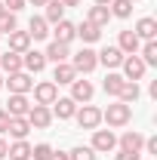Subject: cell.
<instances>
[{
    "label": "cell",
    "mask_w": 157,
    "mask_h": 160,
    "mask_svg": "<svg viewBox=\"0 0 157 160\" xmlns=\"http://www.w3.org/2000/svg\"><path fill=\"white\" fill-rule=\"evenodd\" d=\"M136 37L139 40H157V19L145 16V19L136 22Z\"/></svg>",
    "instance_id": "obj_20"
},
{
    "label": "cell",
    "mask_w": 157,
    "mask_h": 160,
    "mask_svg": "<svg viewBox=\"0 0 157 160\" xmlns=\"http://www.w3.org/2000/svg\"><path fill=\"white\" fill-rule=\"evenodd\" d=\"M49 160H68V154H65V151H53V154H49Z\"/></svg>",
    "instance_id": "obj_39"
},
{
    "label": "cell",
    "mask_w": 157,
    "mask_h": 160,
    "mask_svg": "<svg viewBox=\"0 0 157 160\" xmlns=\"http://www.w3.org/2000/svg\"><path fill=\"white\" fill-rule=\"evenodd\" d=\"M108 19H111V9L108 6H89V12H86V22L96 25V28H105Z\"/></svg>",
    "instance_id": "obj_24"
},
{
    "label": "cell",
    "mask_w": 157,
    "mask_h": 160,
    "mask_svg": "<svg viewBox=\"0 0 157 160\" xmlns=\"http://www.w3.org/2000/svg\"><path fill=\"white\" fill-rule=\"evenodd\" d=\"M77 77H80V74L71 68V62H59L56 71H53V83H56V86H71Z\"/></svg>",
    "instance_id": "obj_11"
},
{
    "label": "cell",
    "mask_w": 157,
    "mask_h": 160,
    "mask_svg": "<svg viewBox=\"0 0 157 160\" xmlns=\"http://www.w3.org/2000/svg\"><path fill=\"white\" fill-rule=\"evenodd\" d=\"M6 157H9V160H31V145H28L25 139H16L13 145H9Z\"/></svg>",
    "instance_id": "obj_25"
},
{
    "label": "cell",
    "mask_w": 157,
    "mask_h": 160,
    "mask_svg": "<svg viewBox=\"0 0 157 160\" xmlns=\"http://www.w3.org/2000/svg\"><path fill=\"white\" fill-rule=\"evenodd\" d=\"M120 71H123V80H133V83H139V80L145 77L148 65L139 59V56H123V62H120Z\"/></svg>",
    "instance_id": "obj_3"
},
{
    "label": "cell",
    "mask_w": 157,
    "mask_h": 160,
    "mask_svg": "<svg viewBox=\"0 0 157 160\" xmlns=\"http://www.w3.org/2000/svg\"><path fill=\"white\" fill-rule=\"evenodd\" d=\"M114 160H139V154H136V151H117Z\"/></svg>",
    "instance_id": "obj_38"
},
{
    "label": "cell",
    "mask_w": 157,
    "mask_h": 160,
    "mask_svg": "<svg viewBox=\"0 0 157 160\" xmlns=\"http://www.w3.org/2000/svg\"><path fill=\"white\" fill-rule=\"evenodd\" d=\"M46 25H56V22H62L65 19V6H62L59 0H46Z\"/></svg>",
    "instance_id": "obj_28"
},
{
    "label": "cell",
    "mask_w": 157,
    "mask_h": 160,
    "mask_svg": "<svg viewBox=\"0 0 157 160\" xmlns=\"http://www.w3.org/2000/svg\"><path fill=\"white\" fill-rule=\"evenodd\" d=\"M43 56H46V62H56V65H59V62H68V59H71V49H68V43L53 40V43L46 46V52H43Z\"/></svg>",
    "instance_id": "obj_19"
},
{
    "label": "cell",
    "mask_w": 157,
    "mask_h": 160,
    "mask_svg": "<svg viewBox=\"0 0 157 160\" xmlns=\"http://www.w3.org/2000/svg\"><path fill=\"white\" fill-rule=\"evenodd\" d=\"M25 3H34V6H46V0H25Z\"/></svg>",
    "instance_id": "obj_42"
},
{
    "label": "cell",
    "mask_w": 157,
    "mask_h": 160,
    "mask_svg": "<svg viewBox=\"0 0 157 160\" xmlns=\"http://www.w3.org/2000/svg\"><path fill=\"white\" fill-rule=\"evenodd\" d=\"M117 145H120V151H136V154H142L145 136H142V132H136V129H126V132L117 139Z\"/></svg>",
    "instance_id": "obj_14"
},
{
    "label": "cell",
    "mask_w": 157,
    "mask_h": 160,
    "mask_svg": "<svg viewBox=\"0 0 157 160\" xmlns=\"http://www.w3.org/2000/svg\"><path fill=\"white\" fill-rule=\"evenodd\" d=\"M6 132H9L13 139H25V136L31 132V123H28L25 117H13V120H9V129H6Z\"/></svg>",
    "instance_id": "obj_27"
},
{
    "label": "cell",
    "mask_w": 157,
    "mask_h": 160,
    "mask_svg": "<svg viewBox=\"0 0 157 160\" xmlns=\"http://www.w3.org/2000/svg\"><path fill=\"white\" fill-rule=\"evenodd\" d=\"M19 28V19H16V12H6L3 19H0V34H9V31H16Z\"/></svg>",
    "instance_id": "obj_33"
},
{
    "label": "cell",
    "mask_w": 157,
    "mask_h": 160,
    "mask_svg": "<svg viewBox=\"0 0 157 160\" xmlns=\"http://www.w3.org/2000/svg\"><path fill=\"white\" fill-rule=\"evenodd\" d=\"M139 49H142L139 59L145 65H157V40H145V46H139Z\"/></svg>",
    "instance_id": "obj_31"
},
{
    "label": "cell",
    "mask_w": 157,
    "mask_h": 160,
    "mask_svg": "<svg viewBox=\"0 0 157 160\" xmlns=\"http://www.w3.org/2000/svg\"><path fill=\"white\" fill-rule=\"evenodd\" d=\"M46 68V56L37 52V49H28V52H22V71H28V74H40Z\"/></svg>",
    "instance_id": "obj_9"
},
{
    "label": "cell",
    "mask_w": 157,
    "mask_h": 160,
    "mask_svg": "<svg viewBox=\"0 0 157 160\" xmlns=\"http://www.w3.org/2000/svg\"><path fill=\"white\" fill-rule=\"evenodd\" d=\"M0 89H3V74H0Z\"/></svg>",
    "instance_id": "obj_45"
},
{
    "label": "cell",
    "mask_w": 157,
    "mask_h": 160,
    "mask_svg": "<svg viewBox=\"0 0 157 160\" xmlns=\"http://www.w3.org/2000/svg\"><path fill=\"white\" fill-rule=\"evenodd\" d=\"M0 37H3V34H0Z\"/></svg>",
    "instance_id": "obj_47"
},
{
    "label": "cell",
    "mask_w": 157,
    "mask_h": 160,
    "mask_svg": "<svg viewBox=\"0 0 157 160\" xmlns=\"http://www.w3.org/2000/svg\"><path fill=\"white\" fill-rule=\"evenodd\" d=\"M0 71H3V74H16V71H22V56L13 52V49H6V52L0 56Z\"/></svg>",
    "instance_id": "obj_22"
},
{
    "label": "cell",
    "mask_w": 157,
    "mask_h": 160,
    "mask_svg": "<svg viewBox=\"0 0 157 160\" xmlns=\"http://www.w3.org/2000/svg\"><path fill=\"white\" fill-rule=\"evenodd\" d=\"M9 114H6V108H0V132H6V129H9Z\"/></svg>",
    "instance_id": "obj_36"
},
{
    "label": "cell",
    "mask_w": 157,
    "mask_h": 160,
    "mask_svg": "<svg viewBox=\"0 0 157 160\" xmlns=\"http://www.w3.org/2000/svg\"><path fill=\"white\" fill-rule=\"evenodd\" d=\"M25 120L31 123V129H46L53 123V111H49V105H31V111L25 114Z\"/></svg>",
    "instance_id": "obj_5"
},
{
    "label": "cell",
    "mask_w": 157,
    "mask_h": 160,
    "mask_svg": "<svg viewBox=\"0 0 157 160\" xmlns=\"http://www.w3.org/2000/svg\"><path fill=\"white\" fill-rule=\"evenodd\" d=\"M3 83L9 86V92H19V96H28V92H31V86H34V80H31L28 71H16V74H9Z\"/></svg>",
    "instance_id": "obj_8"
},
{
    "label": "cell",
    "mask_w": 157,
    "mask_h": 160,
    "mask_svg": "<svg viewBox=\"0 0 157 160\" xmlns=\"http://www.w3.org/2000/svg\"><path fill=\"white\" fill-rule=\"evenodd\" d=\"M28 34H31V40H46V37H49V25H46V19H43V16H31V22H28Z\"/></svg>",
    "instance_id": "obj_21"
},
{
    "label": "cell",
    "mask_w": 157,
    "mask_h": 160,
    "mask_svg": "<svg viewBox=\"0 0 157 160\" xmlns=\"http://www.w3.org/2000/svg\"><path fill=\"white\" fill-rule=\"evenodd\" d=\"M77 126L80 129H99V123H102V111H99L96 105H83V108H77Z\"/></svg>",
    "instance_id": "obj_6"
},
{
    "label": "cell",
    "mask_w": 157,
    "mask_h": 160,
    "mask_svg": "<svg viewBox=\"0 0 157 160\" xmlns=\"http://www.w3.org/2000/svg\"><path fill=\"white\" fill-rule=\"evenodd\" d=\"M53 28H56L53 34H56V40H59V43H68V46H71V40L77 37V25H74V22H68V19L56 22Z\"/></svg>",
    "instance_id": "obj_16"
},
{
    "label": "cell",
    "mask_w": 157,
    "mask_h": 160,
    "mask_svg": "<svg viewBox=\"0 0 157 160\" xmlns=\"http://www.w3.org/2000/svg\"><path fill=\"white\" fill-rule=\"evenodd\" d=\"M139 46H142V40L136 37V31H120V37H117V49L123 52V56H136Z\"/></svg>",
    "instance_id": "obj_15"
},
{
    "label": "cell",
    "mask_w": 157,
    "mask_h": 160,
    "mask_svg": "<svg viewBox=\"0 0 157 160\" xmlns=\"http://www.w3.org/2000/svg\"><path fill=\"white\" fill-rule=\"evenodd\" d=\"M3 16H6V6H3V0H0V19H3Z\"/></svg>",
    "instance_id": "obj_44"
},
{
    "label": "cell",
    "mask_w": 157,
    "mask_h": 160,
    "mask_svg": "<svg viewBox=\"0 0 157 160\" xmlns=\"http://www.w3.org/2000/svg\"><path fill=\"white\" fill-rule=\"evenodd\" d=\"M77 37L83 40V43H96V40L102 37V28H96V25H89V22L83 19V25H77Z\"/></svg>",
    "instance_id": "obj_26"
},
{
    "label": "cell",
    "mask_w": 157,
    "mask_h": 160,
    "mask_svg": "<svg viewBox=\"0 0 157 160\" xmlns=\"http://www.w3.org/2000/svg\"><path fill=\"white\" fill-rule=\"evenodd\" d=\"M68 160H96V151H93L89 145H77V148L68 154Z\"/></svg>",
    "instance_id": "obj_32"
},
{
    "label": "cell",
    "mask_w": 157,
    "mask_h": 160,
    "mask_svg": "<svg viewBox=\"0 0 157 160\" xmlns=\"http://www.w3.org/2000/svg\"><path fill=\"white\" fill-rule=\"evenodd\" d=\"M123 83H126V80H123V74H117V71H108V77L102 80V89H105L108 96H114V99H117L120 89H123Z\"/></svg>",
    "instance_id": "obj_23"
},
{
    "label": "cell",
    "mask_w": 157,
    "mask_h": 160,
    "mask_svg": "<svg viewBox=\"0 0 157 160\" xmlns=\"http://www.w3.org/2000/svg\"><path fill=\"white\" fill-rule=\"evenodd\" d=\"M49 154H53L49 145H34L31 148V160H49Z\"/></svg>",
    "instance_id": "obj_34"
},
{
    "label": "cell",
    "mask_w": 157,
    "mask_h": 160,
    "mask_svg": "<svg viewBox=\"0 0 157 160\" xmlns=\"http://www.w3.org/2000/svg\"><path fill=\"white\" fill-rule=\"evenodd\" d=\"M93 96H96V86H93L89 80L77 77L74 83H71V99H74V102H83V105H86V102L93 99Z\"/></svg>",
    "instance_id": "obj_13"
},
{
    "label": "cell",
    "mask_w": 157,
    "mask_h": 160,
    "mask_svg": "<svg viewBox=\"0 0 157 160\" xmlns=\"http://www.w3.org/2000/svg\"><path fill=\"white\" fill-rule=\"evenodd\" d=\"M96 59H99V65H105V68H120V62H123V52H120L117 46H105L102 52H96Z\"/></svg>",
    "instance_id": "obj_18"
},
{
    "label": "cell",
    "mask_w": 157,
    "mask_h": 160,
    "mask_svg": "<svg viewBox=\"0 0 157 160\" xmlns=\"http://www.w3.org/2000/svg\"><path fill=\"white\" fill-rule=\"evenodd\" d=\"M142 96V89H139V83H133V80H126L123 83V89H120V96H117V102H123V105H133V102Z\"/></svg>",
    "instance_id": "obj_29"
},
{
    "label": "cell",
    "mask_w": 157,
    "mask_h": 160,
    "mask_svg": "<svg viewBox=\"0 0 157 160\" xmlns=\"http://www.w3.org/2000/svg\"><path fill=\"white\" fill-rule=\"evenodd\" d=\"M31 89H34V105H53V102L59 99V86L53 80H43V83L31 86Z\"/></svg>",
    "instance_id": "obj_7"
},
{
    "label": "cell",
    "mask_w": 157,
    "mask_h": 160,
    "mask_svg": "<svg viewBox=\"0 0 157 160\" xmlns=\"http://www.w3.org/2000/svg\"><path fill=\"white\" fill-rule=\"evenodd\" d=\"M89 148H93L96 154H108V151L117 148V136H114L111 129H93V142H89Z\"/></svg>",
    "instance_id": "obj_4"
},
{
    "label": "cell",
    "mask_w": 157,
    "mask_h": 160,
    "mask_svg": "<svg viewBox=\"0 0 157 160\" xmlns=\"http://www.w3.org/2000/svg\"><path fill=\"white\" fill-rule=\"evenodd\" d=\"M108 9H111V16H117V19H129V16H133V0H111Z\"/></svg>",
    "instance_id": "obj_30"
},
{
    "label": "cell",
    "mask_w": 157,
    "mask_h": 160,
    "mask_svg": "<svg viewBox=\"0 0 157 160\" xmlns=\"http://www.w3.org/2000/svg\"><path fill=\"white\" fill-rule=\"evenodd\" d=\"M62 6H65V9H68V6H80V0H59Z\"/></svg>",
    "instance_id": "obj_41"
},
{
    "label": "cell",
    "mask_w": 157,
    "mask_h": 160,
    "mask_svg": "<svg viewBox=\"0 0 157 160\" xmlns=\"http://www.w3.org/2000/svg\"><path fill=\"white\" fill-rule=\"evenodd\" d=\"M49 111H53V117H59V120H71L74 114H77V102L71 99V96H65V99L59 96V99L53 102Z\"/></svg>",
    "instance_id": "obj_10"
},
{
    "label": "cell",
    "mask_w": 157,
    "mask_h": 160,
    "mask_svg": "<svg viewBox=\"0 0 157 160\" xmlns=\"http://www.w3.org/2000/svg\"><path fill=\"white\" fill-rule=\"evenodd\" d=\"M71 68L77 71V74H93L99 68V59H96V52L89 49V46H83L80 52H74L71 56Z\"/></svg>",
    "instance_id": "obj_2"
},
{
    "label": "cell",
    "mask_w": 157,
    "mask_h": 160,
    "mask_svg": "<svg viewBox=\"0 0 157 160\" xmlns=\"http://www.w3.org/2000/svg\"><path fill=\"white\" fill-rule=\"evenodd\" d=\"M6 151H9V145H6V142H3V139H0V160H3V157H6Z\"/></svg>",
    "instance_id": "obj_40"
},
{
    "label": "cell",
    "mask_w": 157,
    "mask_h": 160,
    "mask_svg": "<svg viewBox=\"0 0 157 160\" xmlns=\"http://www.w3.org/2000/svg\"><path fill=\"white\" fill-rule=\"evenodd\" d=\"M102 120H105L111 129H120V126H126V123L133 120V108L123 105V102H114V105H108V108L102 111Z\"/></svg>",
    "instance_id": "obj_1"
},
{
    "label": "cell",
    "mask_w": 157,
    "mask_h": 160,
    "mask_svg": "<svg viewBox=\"0 0 157 160\" xmlns=\"http://www.w3.org/2000/svg\"><path fill=\"white\" fill-rule=\"evenodd\" d=\"M148 154H157V136H151V139H145V145H142Z\"/></svg>",
    "instance_id": "obj_37"
},
{
    "label": "cell",
    "mask_w": 157,
    "mask_h": 160,
    "mask_svg": "<svg viewBox=\"0 0 157 160\" xmlns=\"http://www.w3.org/2000/svg\"><path fill=\"white\" fill-rule=\"evenodd\" d=\"M28 111H31V102H28V96L9 92V102H6V114H9V117H25Z\"/></svg>",
    "instance_id": "obj_12"
},
{
    "label": "cell",
    "mask_w": 157,
    "mask_h": 160,
    "mask_svg": "<svg viewBox=\"0 0 157 160\" xmlns=\"http://www.w3.org/2000/svg\"><path fill=\"white\" fill-rule=\"evenodd\" d=\"M6 37H9V49L19 52V56L31 49V34H28V31H19V28H16V31H9Z\"/></svg>",
    "instance_id": "obj_17"
},
{
    "label": "cell",
    "mask_w": 157,
    "mask_h": 160,
    "mask_svg": "<svg viewBox=\"0 0 157 160\" xmlns=\"http://www.w3.org/2000/svg\"><path fill=\"white\" fill-rule=\"evenodd\" d=\"M133 3H139V0H133Z\"/></svg>",
    "instance_id": "obj_46"
},
{
    "label": "cell",
    "mask_w": 157,
    "mask_h": 160,
    "mask_svg": "<svg viewBox=\"0 0 157 160\" xmlns=\"http://www.w3.org/2000/svg\"><path fill=\"white\" fill-rule=\"evenodd\" d=\"M3 6H6V12H19L25 6V0H3Z\"/></svg>",
    "instance_id": "obj_35"
},
{
    "label": "cell",
    "mask_w": 157,
    "mask_h": 160,
    "mask_svg": "<svg viewBox=\"0 0 157 160\" xmlns=\"http://www.w3.org/2000/svg\"><path fill=\"white\" fill-rule=\"evenodd\" d=\"M93 3H96V6H108L111 0H93Z\"/></svg>",
    "instance_id": "obj_43"
}]
</instances>
